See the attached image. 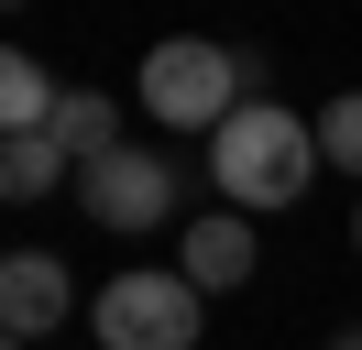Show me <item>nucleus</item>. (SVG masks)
<instances>
[{
  "label": "nucleus",
  "mask_w": 362,
  "mask_h": 350,
  "mask_svg": "<svg viewBox=\"0 0 362 350\" xmlns=\"http://www.w3.org/2000/svg\"><path fill=\"white\" fill-rule=\"evenodd\" d=\"M351 252H362V208H351Z\"/></svg>",
  "instance_id": "obj_12"
},
{
  "label": "nucleus",
  "mask_w": 362,
  "mask_h": 350,
  "mask_svg": "<svg viewBox=\"0 0 362 350\" xmlns=\"http://www.w3.org/2000/svg\"><path fill=\"white\" fill-rule=\"evenodd\" d=\"M45 143L66 153V164H99V153H121V109L99 99V88H66L55 121H45Z\"/></svg>",
  "instance_id": "obj_7"
},
{
  "label": "nucleus",
  "mask_w": 362,
  "mask_h": 350,
  "mask_svg": "<svg viewBox=\"0 0 362 350\" xmlns=\"http://www.w3.org/2000/svg\"><path fill=\"white\" fill-rule=\"evenodd\" d=\"M252 262H264V252H252V219H242V208H198V219H187V241H176V274L198 284V296L252 284Z\"/></svg>",
  "instance_id": "obj_6"
},
{
  "label": "nucleus",
  "mask_w": 362,
  "mask_h": 350,
  "mask_svg": "<svg viewBox=\"0 0 362 350\" xmlns=\"http://www.w3.org/2000/svg\"><path fill=\"white\" fill-rule=\"evenodd\" d=\"M55 99H66V88H55L45 66L23 55V44H0V143H11V131H45V121H55Z\"/></svg>",
  "instance_id": "obj_9"
},
{
  "label": "nucleus",
  "mask_w": 362,
  "mask_h": 350,
  "mask_svg": "<svg viewBox=\"0 0 362 350\" xmlns=\"http://www.w3.org/2000/svg\"><path fill=\"white\" fill-rule=\"evenodd\" d=\"M318 175V121H296L286 99H242L220 131H209V186H220V208L264 219V208H296Z\"/></svg>",
  "instance_id": "obj_1"
},
{
  "label": "nucleus",
  "mask_w": 362,
  "mask_h": 350,
  "mask_svg": "<svg viewBox=\"0 0 362 350\" xmlns=\"http://www.w3.org/2000/svg\"><path fill=\"white\" fill-rule=\"evenodd\" d=\"M318 164H329V175H362V88H340V99L318 109Z\"/></svg>",
  "instance_id": "obj_10"
},
{
  "label": "nucleus",
  "mask_w": 362,
  "mask_h": 350,
  "mask_svg": "<svg viewBox=\"0 0 362 350\" xmlns=\"http://www.w3.org/2000/svg\"><path fill=\"white\" fill-rule=\"evenodd\" d=\"M176 197H187V175L165 164L154 143H121V153H99V164H77V208H88L110 241L165 230V219H176Z\"/></svg>",
  "instance_id": "obj_4"
},
{
  "label": "nucleus",
  "mask_w": 362,
  "mask_h": 350,
  "mask_svg": "<svg viewBox=\"0 0 362 350\" xmlns=\"http://www.w3.org/2000/svg\"><path fill=\"white\" fill-rule=\"evenodd\" d=\"M66 318H77V284H66V262H55V252H0V339L45 350Z\"/></svg>",
  "instance_id": "obj_5"
},
{
  "label": "nucleus",
  "mask_w": 362,
  "mask_h": 350,
  "mask_svg": "<svg viewBox=\"0 0 362 350\" xmlns=\"http://www.w3.org/2000/svg\"><path fill=\"white\" fill-rule=\"evenodd\" d=\"M198 306L209 296L176 262H121L88 296V328H99V350H198Z\"/></svg>",
  "instance_id": "obj_3"
},
{
  "label": "nucleus",
  "mask_w": 362,
  "mask_h": 350,
  "mask_svg": "<svg viewBox=\"0 0 362 350\" xmlns=\"http://www.w3.org/2000/svg\"><path fill=\"white\" fill-rule=\"evenodd\" d=\"M55 186H77V164L45 131H11V143H0V208H33V197H55Z\"/></svg>",
  "instance_id": "obj_8"
},
{
  "label": "nucleus",
  "mask_w": 362,
  "mask_h": 350,
  "mask_svg": "<svg viewBox=\"0 0 362 350\" xmlns=\"http://www.w3.org/2000/svg\"><path fill=\"white\" fill-rule=\"evenodd\" d=\"M329 350H362V328H340V339H329Z\"/></svg>",
  "instance_id": "obj_11"
},
{
  "label": "nucleus",
  "mask_w": 362,
  "mask_h": 350,
  "mask_svg": "<svg viewBox=\"0 0 362 350\" xmlns=\"http://www.w3.org/2000/svg\"><path fill=\"white\" fill-rule=\"evenodd\" d=\"M0 350H23V339H0Z\"/></svg>",
  "instance_id": "obj_13"
},
{
  "label": "nucleus",
  "mask_w": 362,
  "mask_h": 350,
  "mask_svg": "<svg viewBox=\"0 0 362 350\" xmlns=\"http://www.w3.org/2000/svg\"><path fill=\"white\" fill-rule=\"evenodd\" d=\"M132 99L154 109L165 131H220L230 109L252 99V88H242V55H230V44H209V33H165L154 55H143Z\"/></svg>",
  "instance_id": "obj_2"
}]
</instances>
